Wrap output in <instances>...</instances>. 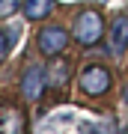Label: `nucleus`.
I'll return each instance as SVG.
<instances>
[{"mask_svg": "<svg viewBox=\"0 0 128 134\" xmlns=\"http://www.w3.org/2000/svg\"><path fill=\"white\" fill-rule=\"evenodd\" d=\"M24 0H0V18H9V15H15L21 9Z\"/></svg>", "mask_w": 128, "mask_h": 134, "instance_id": "obj_8", "label": "nucleus"}, {"mask_svg": "<svg viewBox=\"0 0 128 134\" xmlns=\"http://www.w3.org/2000/svg\"><path fill=\"white\" fill-rule=\"evenodd\" d=\"M71 36L81 48H92L98 45V39L104 36V18L95 9H84L75 15V24H71Z\"/></svg>", "mask_w": 128, "mask_h": 134, "instance_id": "obj_1", "label": "nucleus"}, {"mask_svg": "<svg viewBox=\"0 0 128 134\" xmlns=\"http://www.w3.org/2000/svg\"><path fill=\"white\" fill-rule=\"evenodd\" d=\"M110 81H113V77H110V72L104 66H98V63H90V66L84 69L81 72V90L86 92V96H104V92L110 90Z\"/></svg>", "mask_w": 128, "mask_h": 134, "instance_id": "obj_2", "label": "nucleus"}, {"mask_svg": "<svg viewBox=\"0 0 128 134\" xmlns=\"http://www.w3.org/2000/svg\"><path fill=\"white\" fill-rule=\"evenodd\" d=\"M36 45H39V51H42L45 57H57V54L66 51V45H69V33H66L63 27H57V24H48V27L39 30Z\"/></svg>", "mask_w": 128, "mask_h": 134, "instance_id": "obj_3", "label": "nucleus"}, {"mask_svg": "<svg viewBox=\"0 0 128 134\" xmlns=\"http://www.w3.org/2000/svg\"><path fill=\"white\" fill-rule=\"evenodd\" d=\"M122 101L128 104V83H125V90H122Z\"/></svg>", "mask_w": 128, "mask_h": 134, "instance_id": "obj_10", "label": "nucleus"}, {"mask_svg": "<svg viewBox=\"0 0 128 134\" xmlns=\"http://www.w3.org/2000/svg\"><path fill=\"white\" fill-rule=\"evenodd\" d=\"M54 0H24L21 9H24V18L27 21H45L48 15L54 12Z\"/></svg>", "mask_w": 128, "mask_h": 134, "instance_id": "obj_7", "label": "nucleus"}, {"mask_svg": "<svg viewBox=\"0 0 128 134\" xmlns=\"http://www.w3.org/2000/svg\"><path fill=\"white\" fill-rule=\"evenodd\" d=\"M45 86H48V77H45V69L42 66H27L21 75V96L27 101H39L45 96Z\"/></svg>", "mask_w": 128, "mask_h": 134, "instance_id": "obj_4", "label": "nucleus"}, {"mask_svg": "<svg viewBox=\"0 0 128 134\" xmlns=\"http://www.w3.org/2000/svg\"><path fill=\"white\" fill-rule=\"evenodd\" d=\"M6 39H9V36H6L3 30H0V63L6 60V51H9V42H6Z\"/></svg>", "mask_w": 128, "mask_h": 134, "instance_id": "obj_9", "label": "nucleus"}, {"mask_svg": "<svg viewBox=\"0 0 128 134\" xmlns=\"http://www.w3.org/2000/svg\"><path fill=\"white\" fill-rule=\"evenodd\" d=\"M45 77H48V86L51 90H63L69 83V77H71L69 60H57L54 57V63H48V69H45Z\"/></svg>", "mask_w": 128, "mask_h": 134, "instance_id": "obj_5", "label": "nucleus"}, {"mask_svg": "<svg viewBox=\"0 0 128 134\" xmlns=\"http://www.w3.org/2000/svg\"><path fill=\"white\" fill-rule=\"evenodd\" d=\"M110 54H122L128 48V15H119V18H113V24H110Z\"/></svg>", "mask_w": 128, "mask_h": 134, "instance_id": "obj_6", "label": "nucleus"}]
</instances>
